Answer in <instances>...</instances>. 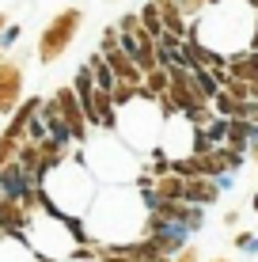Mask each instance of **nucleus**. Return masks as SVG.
I'll return each instance as SVG.
<instances>
[{
	"label": "nucleus",
	"instance_id": "f3484780",
	"mask_svg": "<svg viewBox=\"0 0 258 262\" xmlns=\"http://www.w3.org/2000/svg\"><path fill=\"white\" fill-rule=\"evenodd\" d=\"M0 262H38L23 236H0Z\"/></svg>",
	"mask_w": 258,
	"mask_h": 262
},
{
	"label": "nucleus",
	"instance_id": "dca6fc26",
	"mask_svg": "<svg viewBox=\"0 0 258 262\" xmlns=\"http://www.w3.org/2000/svg\"><path fill=\"white\" fill-rule=\"evenodd\" d=\"M152 194H156V202H182L186 179L175 175V171H167V175H159L156 183H152ZM156 202H152V205H156Z\"/></svg>",
	"mask_w": 258,
	"mask_h": 262
},
{
	"label": "nucleus",
	"instance_id": "a19ab883",
	"mask_svg": "<svg viewBox=\"0 0 258 262\" xmlns=\"http://www.w3.org/2000/svg\"><path fill=\"white\" fill-rule=\"evenodd\" d=\"M254 15H258V12H254Z\"/></svg>",
	"mask_w": 258,
	"mask_h": 262
},
{
	"label": "nucleus",
	"instance_id": "393cba45",
	"mask_svg": "<svg viewBox=\"0 0 258 262\" xmlns=\"http://www.w3.org/2000/svg\"><path fill=\"white\" fill-rule=\"evenodd\" d=\"M99 46H103V53H114V50H122V34H118V27H106Z\"/></svg>",
	"mask_w": 258,
	"mask_h": 262
},
{
	"label": "nucleus",
	"instance_id": "b1692460",
	"mask_svg": "<svg viewBox=\"0 0 258 262\" xmlns=\"http://www.w3.org/2000/svg\"><path fill=\"white\" fill-rule=\"evenodd\" d=\"M205 8H209V0H179V12L186 15V19H198Z\"/></svg>",
	"mask_w": 258,
	"mask_h": 262
},
{
	"label": "nucleus",
	"instance_id": "ddd939ff",
	"mask_svg": "<svg viewBox=\"0 0 258 262\" xmlns=\"http://www.w3.org/2000/svg\"><path fill=\"white\" fill-rule=\"evenodd\" d=\"M15 164L23 167V175H27V183H31V186H42V179L50 175V167H46V160H42V152H38V144H34V141H23L19 144Z\"/></svg>",
	"mask_w": 258,
	"mask_h": 262
},
{
	"label": "nucleus",
	"instance_id": "a211bd4d",
	"mask_svg": "<svg viewBox=\"0 0 258 262\" xmlns=\"http://www.w3.org/2000/svg\"><path fill=\"white\" fill-rule=\"evenodd\" d=\"M38 152H42V160H46V167H57V164H65V160L76 156L73 141H57V137H42Z\"/></svg>",
	"mask_w": 258,
	"mask_h": 262
},
{
	"label": "nucleus",
	"instance_id": "6ab92c4d",
	"mask_svg": "<svg viewBox=\"0 0 258 262\" xmlns=\"http://www.w3.org/2000/svg\"><path fill=\"white\" fill-rule=\"evenodd\" d=\"M87 72H91V80H95V88H103V92H110L118 80H114V69H110V61L103 57V53H91L87 57V65H84Z\"/></svg>",
	"mask_w": 258,
	"mask_h": 262
},
{
	"label": "nucleus",
	"instance_id": "f704fd0d",
	"mask_svg": "<svg viewBox=\"0 0 258 262\" xmlns=\"http://www.w3.org/2000/svg\"><path fill=\"white\" fill-rule=\"evenodd\" d=\"M251 209H254V213H258V190H254V194H251Z\"/></svg>",
	"mask_w": 258,
	"mask_h": 262
},
{
	"label": "nucleus",
	"instance_id": "bb28decb",
	"mask_svg": "<svg viewBox=\"0 0 258 262\" xmlns=\"http://www.w3.org/2000/svg\"><path fill=\"white\" fill-rule=\"evenodd\" d=\"M171 262H201V251L194 247V243H186V247H182V251H179V255H175Z\"/></svg>",
	"mask_w": 258,
	"mask_h": 262
},
{
	"label": "nucleus",
	"instance_id": "aec40b11",
	"mask_svg": "<svg viewBox=\"0 0 258 262\" xmlns=\"http://www.w3.org/2000/svg\"><path fill=\"white\" fill-rule=\"evenodd\" d=\"M27 186H31V183H27V175H23L19 164H8L4 171H0V194H4V198H19Z\"/></svg>",
	"mask_w": 258,
	"mask_h": 262
},
{
	"label": "nucleus",
	"instance_id": "ea45409f",
	"mask_svg": "<svg viewBox=\"0 0 258 262\" xmlns=\"http://www.w3.org/2000/svg\"><path fill=\"white\" fill-rule=\"evenodd\" d=\"M0 198H4V194H0Z\"/></svg>",
	"mask_w": 258,
	"mask_h": 262
},
{
	"label": "nucleus",
	"instance_id": "e433bc0d",
	"mask_svg": "<svg viewBox=\"0 0 258 262\" xmlns=\"http://www.w3.org/2000/svg\"><path fill=\"white\" fill-rule=\"evenodd\" d=\"M220 4H228V0H209V8H220Z\"/></svg>",
	"mask_w": 258,
	"mask_h": 262
},
{
	"label": "nucleus",
	"instance_id": "412c9836",
	"mask_svg": "<svg viewBox=\"0 0 258 262\" xmlns=\"http://www.w3.org/2000/svg\"><path fill=\"white\" fill-rule=\"evenodd\" d=\"M140 88H145L152 99H159L167 88H171V72H167V65H156L152 72H145V84H140Z\"/></svg>",
	"mask_w": 258,
	"mask_h": 262
},
{
	"label": "nucleus",
	"instance_id": "9b49d317",
	"mask_svg": "<svg viewBox=\"0 0 258 262\" xmlns=\"http://www.w3.org/2000/svg\"><path fill=\"white\" fill-rule=\"evenodd\" d=\"M23 103V65L19 61H0V114L12 118Z\"/></svg>",
	"mask_w": 258,
	"mask_h": 262
},
{
	"label": "nucleus",
	"instance_id": "4468645a",
	"mask_svg": "<svg viewBox=\"0 0 258 262\" xmlns=\"http://www.w3.org/2000/svg\"><path fill=\"white\" fill-rule=\"evenodd\" d=\"M182 202H190V205H217L220 202V183L217 179H209V175H198V179H186V194H182Z\"/></svg>",
	"mask_w": 258,
	"mask_h": 262
},
{
	"label": "nucleus",
	"instance_id": "9d476101",
	"mask_svg": "<svg viewBox=\"0 0 258 262\" xmlns=\"http://www.w3.org/2000/svg\"><path fill=\"white\" fill-rule=\"evenodd\" d=\"M190 144H194V125L186 122L182 114H175V118H167V122H163V133H159V152H163L167 160L194 156Z\"/></svg>",
	"mask_w": 258,
	"mask_h": 262
},
{
	"label": "nucleus",
	"instance_id": "5701e85b",
	"mask_svg": "<svg viewBox=\"0 0 258 262\" xmlns=\"http://www.w3.org/2000/svg\"><path fill=\"white\" fill-rule=\"evenodd\" d=\"M137 15H140V27H145L152 38H159V34H163V19H159V8H156V4H145Z\"/></svg>",
	"mask_w": 258,
	"mask_h": 262
},
{
	"label": "nucleus",
	"instance_id": "58836bf2",
	"mask_svg": "<svg viewBox=\"0 0 258 262\" xmlns=\"http://www.w3.org/2000/svg\"><path fill=\"white\" fill-rule=\"evenodd\" d=\"M0 61H4V46H0Z\"/></svg>",
	"mask_w": 258,
	"mask_h": 262
},
{
	"label": "nucleus",
	"instance_id": "c85d7f7f",
	"mask_svg": "<svg viewBox=\"0 0 258 262\" xmlns=\"http://www.w3.org/2000/svg\"><path fill=\"white\" fill-rule=\"evenodd\" d=\"M243 118L258 125V99H251V103H247V106H243Z\"/></svg>",
	"mask_w": 258,
	"mask_h": 262
},
{
	"label": "nucleus",
	"instance_id": "2eb2a0df",
	"mask_svg": "<svg viewBox=\"0 0 258 262\" xmlns=\"http://www.w3.org/2000/svg\"><path fill=\"white\" fill-rule=\"evenodd\" d=\"M258 141V125L254 122H247V118H232L228 122V133H224V144L228 148H236V152H251V144Z\"/></svg>",
	"mask_w": 258,
	"mask_h": 262
},
{
	"label": "nucleus",
	"instance_id": "1a4fd4ad",
	"mask_svg": "<svg viewBox=\"0 0 258 262\" xmlns=\"http://www.w3.org/2000/svg\"><path fill=\"white\" fill-rule=\"evenodd\" d=\"M50 99H53V106H57L61 122L68 125V137H73V144H84L87 137H91V122H87V114H84V103H80L76 88H73V84H61Z\"/></svg>",
	"mask_w": 258,
	"mask_h": 262
},
{
	"label": "nucleus",
	"instance_id": "4c0bfd02",
	"mask_svg": "<svg viewBox=\"0 0 258 262\" xmlns=\"http://www.w3.org/2000/svg\"><path fill=\"white\" fill-rule=\"evenodd\" d=\"M209 262H232V258H209Z\"/></svg>",
	"mask_w": 258,
	"mask_h": 262
},
{
	"label": "nucleus",
	"instance_id": "7c9ffc66",
	"mask_svg": "<svg viewBox=\"0 0 258 262\" xmlns=\"http://www.w3.org/2000/svg\"><path fill=\"white\" fill-rule=\"evenodd\" d=\"M224 224H228V228H236V224H239V209H232V213H224Z\"/></svg>",
	"mask_w": 258,
	"mask_h": 262
},
{
	"label": "nucleus",
	"instance_id": "7ed1b4c3",
	"mask_svg": "<svg viewBox=\"0 0 258 262\" xmlns=\"http://www.w3.org/2000/svg\"><path fill=\"white\" fill-rule=\"evenodd\" d=\"M84 167L95 175L99 186H129L140 175V164H133V148L122 137H110L106 129H91V137L80 148Z\"/></svg>",
	"mask_w": 258,
	"mask_h": 262
},
{
	"label": "nucleus",
	"instance_id": "6e6552de",
	"mask_svg": "<svg viewBox=\"0 0 258 262\" xmlns=\"http://www.w3.org/2000/svg\"><path fill=\"white\" fill-rule=\"evenodd\" d=\"M73 88H76L80 103H84V114H87V122H91V129L114 133V125H118V106H114L110 92L95 88V80H91V72H87V69H80L73 76Z\"/></svg>",
	"mask_w": 258,
	"mask_h": 262
},
{
	"label": "nucleus",
	"instance_id": "423d86ee",
	"mask_svg": "<svg viewBox=\"0 0 258 262\" xmlns=\"http://www.w3.org/2000/svg\"><path fill=\"white\" fill-rule=\"evenodd\" d=\"M205 209L190 202H156L145 216V236H190L201 232Z\"/></svg>",
	"mask_w": 258,
	"mask_h": 262
},
{
	"label": "nucleus",
	"instance_id": "72a5a7b5",
	"mask_svg": "<svg viewBox=\"0 0 258 262\" xmlns=\"http://www.w3.org/2000/svg\"><path fill=\"white\" fill-rule=\"evenodd\" d=\"M4 31H8V15L0 12V34H4Z\"/></svg>",
	"mask_w": 258,
	"mask_h": 262
},
{
	"label": "nucleus",
	"instance_id": "2f4dec72",
	"mask_svg": "<svg viewBox=\"0 0 258 262\" xmlns=\"http://www.w3.org/2000/svg\"><path fill=\"white\" fill-rule=\"evenodd\" d=\"M251 50H258V15H254V31H251Z\"/></svg>",
	"mask_w": 258,
	"mask_h": 262
},
{
	"label": "nucleus",
	"instance_id": "20e7f679",
	"mask_svg": "<svg viewBox=\"0 0 258 262\" xmlns=\"http://www.w3.org/2000/svg\"><path fill=\"white\" fill-rule=\"evenodd\" d=\"M122 141L129 148H140V152H152L159 133H163V114H159V103L140 88V95L133 99L129 106H118V125H114Z\"/></svg>",
	"mask_w": 258,
	"mask_h": 262
},
{
	"label": "nucleus",
	"instance_id": "39448f33",
	"mask_svg": "<svg viewBox=\"0 0 258 262\" xmlns=\"http://www.w3.org/2000/svg\"><path fill=\"white\" fill-rule=\"evenodd\" d=\"M23 239L31 243V251L38 258H50V262H68V255H73V247H76L73 232H68V221H65V216H57V213L31 216Z\"/></svg>",
	"mask_w": 258,
	"mask_h": 262
},
{
	"label": "nucleus",
	"instance_id": "cd10ccee",
	"mask_svg": "<svg viewBox=\"0 0 258 262\" xmlns=\"http://www.w3.org/2000/svg\"><path fill=\"white\" fill-rule=\"evenodd\" d=\"M15 38H19V27H8V31L0 34V46L8 50V46H12V42H15Z\"/></svg>",
	"mask_w": 258,
	"mask_h": 262
},
{
	"label": "nucleus",
	"instance_id": "f8f14e48",
	"mask_svg": "<svg viewBox=\"0 0 258 262\" xmlns=\"http://www.w3.org/2000/svg\"><path fill=\"white\" fill-rule=\"evenodd\" d=\"M27 224H31V213L23 209L19 198H0V236H23Z\"/></svg>",
	"mask_w": 258,
	"mask_h": 262
},
{
	"label": "nucleus",
	"instance_id": "0eeeda50",
	"mask_svg": "<svg viewBox=\"0 0 258 262\" xmlns=\"http://www.w3.org/2000/svg\"><path fill=\"white\" fill-rule=\"evenodd\" d=\"M80 23H84V12H80V8H61V12L46 23V31L38 34V50H34L42 65H53L61 53H68L73 38L80 34Z\"/></svg>",
	"mask_w": 258,
	"mask_h": 262
},
{
	"label": "nucleus",
	"instance_id": "f257e3e1",
	"mask_svg": "<svg viewBox=\"0 0 258 262\" xmlns=\"http://www.w3.org/2000/svg\"><path fill=\"white\" fill-rule=\"evenodd\" d=\"M145 216L148 205L140 190L133 194L129 186H99V194L84 213V224L91 239H103L110 247V243H133L145 236Z\"/></svg>",
	"mask_w": 258,
	"mask_h": 262
},
{
	"label": "nucleus",
	"instance_id": "c756f323",
	"mask_svg": "<svg viewBox=\"0 0 258 262\" xmlns=\"http://www.w3.org/2000/svg\"><path fill=\"white\" fill-rule=\"evenodd\" d=\"M95 262H129V258H126V255H114V251H106V255L95 258Z\"/></svg>",
	"mask_w": 258,
	"mask_h": 262
},
{
	"label": "nucleus",
	"instance_id": "a878e982",
	"mask_svg": "<svg viewBox=\"0 0 258 262\" xmlns=\"http://www.w3.org/2000/svg\"><path fill=\"white\" fill-rule=\"evenodd\" d=\"M133 31H140V15H122L118 19V34H133Z\"/></svg>",
	"mask_w": 258,
	"mask_h": 262
},
{
	"label": "nucleus",
	"instance_id": "473e14b6",
	"mask_svg": "<svg viewBox=\"0 0 258 262\" xmlns=\"http://www.w3.org/2000/svg\"><path fill=\"white\" fill-rule=\"evenodd\" d=\"M247 156H251V160H254V167H258V141L251 144V152H247Z\"/></svg>",
	"mask_w": 258,
	"mask_h": 262
},
{
	"label": "nucleus",
	"instance_id": "4be33fe9",
	"mask_svg": "<svg viewBox=\"0 0 258 262\" xmlns=\"http://www.w3.org/2000/svg\"><path fill=\"white\" fill-rule=\"evenodd\" d=\"M19 137L15 133H8V129H0V171H4L8 164H15V156H19Z\"/></svg>",
	"mask_w": 258,
	"mask_h": 262
},
{
	"label": "nucleus",
	"instance_id": "c9c22d12",
	"mask_svg": "<svg viewBox=\"0 0 258 262\" xmlns=\"http://www.w3.org/2000/svg\"><path fill=\"white\" fill-rule=\"evenodd\" d=\"M239 4H247V8H254V12H258V0H239Z\"/></svg>",
	"mask_w": 258,
	"mask_h": 262
},
{
	"label": "nucleus",
	"instance_id": "f03ea898",
	"mask_svg": "<svg viewBox=\"0 0 258 262\" xmlns=\"http://www.w3.org/2000/svg\"><path fill=\"white\" fill-rule=\"evenodd\" d=\"M42 190H46L50 209L57 216H84L87 205H91V198L99 194V183H95V175L84 167V160H80V152H76L73 160L50 167V175L42 179Z\"/></svg>",
	"mask_w": 258,
	"mask_h": 262
}]
</instances>
